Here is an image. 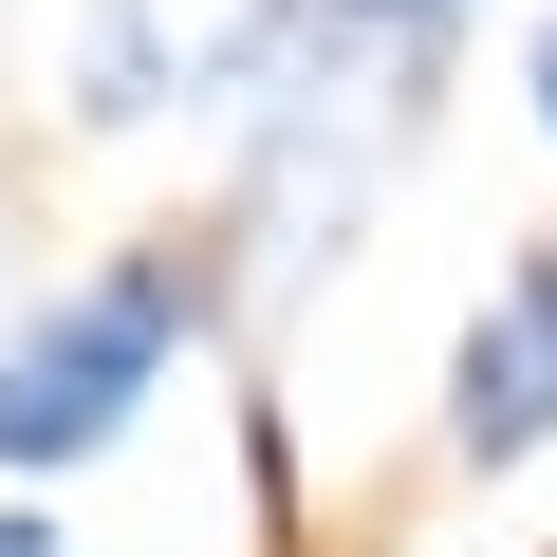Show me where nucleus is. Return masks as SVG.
I'll return each instance as SVG.
<instances>
[{"label": "nucleus", "instance_id": "f257e3e1", "mask_svg": "<svg viewBox=\"0 0 557 557\" xmlns=\"http://www.w3.org/2000/svg\"><path fill=\"white\" fill-rule=\"evenodd\" d=\"M168 354H186V278H168V260H112L94 298H57L38 335H0V465H20V483L94 465V446L149 409Z\"/></svg>", "mask_w": 557, "mask_h": 557}, {"label": "nucleus", "instance_id": "f03ea898", "mask_svg": "<svg viewBox=\"0 0 557 557\" xmlns=\"http://www.w3.org/2000/svg\"><path fill=\"white\" fill-rule=\"evenodd\" d=\"M520 446H557V242L502 278V298L465 317V354H446V465H520Z\"/></svg>", "mask_w": 557, "mask_h": 557}, {"label": "nucleus", "instance_id": "7ed1b4c3", "mask_svg": "<svg viewBox=\"0 0 557 557\" xmlns=\"http://www.w3.org/2000/svg\"><path fill=\"white\" fill-rule=\"evenodd\" d=\"M75 94H94V112H149V94H168V38L131 20V0H94V38H75Z\"/></svg>", "mask_w": 557, "mask_h": 557}, {"label": "nucleus", "instance_id": "20e7f679", "mask_svg": "<svg viewBox=\"0 0 557 557\" xmlns=\"http://www.w3.org/2000/svg\"><path fill=\"white\" fill-rule=\"evenodd\" d=\"M335 20H372V38H446L465 0H335Z\"/></svg>", "mask_w": 557, "mask_h": 557}, {"label": "nucleus", "instance_id": "39448f33", "mask_svg": "<svg viewBox=\"0 0 557 557\" xmlns=\"http://www.w3.org/2000/svg\"><path fill=\"white\" fill-rule=\"evenodd\" d=\"M0 557H57V520H0Z\"/></svg>", "mask_w": 557, "mask_h": 557}, {"label": "nucleus", "instance_id": "423d86ee", "mask_svg": "<svg viewBox=\"0 0 557 557\" xmlns=\"http://www.w3.org/2000/svg\"><path fill=\"white\" fill-rule=\"evenodd\" d=\"M539 131H557V38H539Z\"/></svg>", "mask_w": 557, "mask_h": 557}]
</instances>
